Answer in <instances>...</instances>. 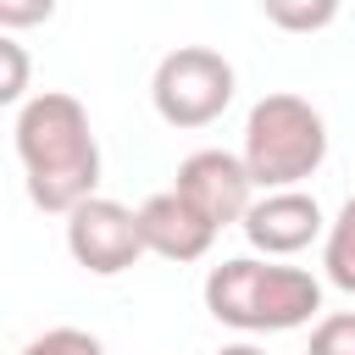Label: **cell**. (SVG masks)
Returning <instances> with one entry per match:
<instances>
[{
    "mask_svg": "<svg viewBox=\"0 0 355 355\" xmlns=\"http://www.w3.org/2000/svg\"><path fill=\"white\" fill-rule=\"evenodd\" d=\"M17 161L28 172V200L39 211L67 216L100 189V139L89 111L67 89H44L17 105Z\"/></svg>",
    "mask_w": 355,
    "mask_h": 355,
    "instance_id": "obj_1",
    "label": "cell"
},
{
    "mask_svg": "<svg viewBox=\"0 0 355 355\" xmlns=\"http://www.w3.org/2000/svg\"><path fill=\"white\" fill-rule=\"evenodd\" d=\"M205 311L222 327H239V333H288V327L316 322L322 283L305 266H277V261H261V255H233V261L211 266Z\"/></svg>",
    "mask_w": 355,
    "mask_h": 355,
    "instance_id": "obj_2",
    "label": "cell"
},
{
    "mask_svg": "<svg viewBox=\"0 0 355 355\" xmlns=\"http://www.w3.org/2000/svg\"><path fill=\"white\" fill-rule=\"evenodd\" d=\"M244 166L255 189H300L327 161V122L305 94H261L244 122Z\"/></svg>",
    "mask_w": 355,
    "mask_h": 355,
    "instance_id": "obj_3",
    "label": "cell"
},
{
    "mask_svg": "<svg viewBox=\"0 0 355 355\" xmlns=\"http://www.w3.org/2000/svg\"><path fill=\"white\" fill-rule=\"evenodd\" d=\"M233 61L222 50L205 44H178L172 55H161L155 78H150V100L155 116L166 128H211L227 105H233Z\"/></svg>",
    "mask_w": 355,
    "mask_h": 355,
    "instance_id": "obj_4",
    "label": "cell"
},
{
    "mask_svg": "<svg viewBox=\"0 0 355 355\" xmlns=\"http://www.w3.org/2000/svg\"><path fill=\"white\" fill-rule=\"evenodd\" d=\"M67 250L89 277H122L139 255H150L139 233V211L105 194H89L83 205L67 211Z\"/></svg>",
    "mask_w": 355,
    "mask_h": 355,
    "instance_id": "obj_5",
    "label": "cell"
},
{
    "mask_svg": "<svg viewBox=\"0 0 355 355\" xmlns=\"http://www.w3.org/2000/svg\"><path fill=\"white\" fill-rule=\"evenodd\" d=\"M172 189L183 200H194L216 227L244 222V211L255 205V178H250L244 155H233V150H194V155H183Z\"/></svg>",
    "mask_w": 355,
    "mask_h": 355,
    "instance_id": "obj_6",
    "label": "cell"
},
{
    "mask_svg": "<svg viewBox=\"0 0 355 355\" xmlns=\"http://www.w3.org/2000/svg\"><path fill=\"white\" fill-rule=\"evenodd\" d=\"M244 239L261 250V255H300L305 244H316L327 233L322 222V205L316 194L305 189H261V200L244 211Z\"/></svg>",
    "mask_w": 355,
    "mask_h": 355,
    "instance_id": "obj_7",
    "label": "cell"
},
{
    "mask_svg": "<svg viewBox=\"0 0 355 355\" xmlns=\"http://www.w3.org/2000/svg\"><path fill=\"white\" fill-rule=\"evenodd\" d=\"M139 233H144V250L150 255H161V261H200L211 244H216V222L194 205V200H183L178 189H161V194H150L144 205H139Z\"/></svg>",
    "mask_w": 355,
    "mask_h": 355,
    "instance_id": "obj_8",
    "label": "cell"
},
{
    "mask_svg": "<svg viewBox=\"0 0 355 355\" xmlns=\"http://www.w3.org/2000/svg\"><path fill=\"white\" fill-rule=\"evenodd\" d=\"M322 272H327L333 288L355 294V194L338 205V216L322 233Z\"/></svg>",
    "mask_w": 355,
    "mask_h": 355,
    "instance_id": "obj_9",
    "label": "cell"
},
{
    "mask_svg": "<svg viewBox=\"0 0 355 355\" xmlns=\"http://www.w3.org/2000/svg\"><path fill=\"white\" fill-rule=\"evenodd\" d=\"M266 22L283 33H322L333 28V17L344 11V0H261Z\"/></svg>",
    "mask_w": 355,
    "mask_h": 355,
    "instance_id": "obj_10",
    "label": "cell"
},
{
    "mask_svg": "<svg viewBox=\"0 0 355 355\" xmlns=\"http://www.w3.org/2000/svg\"><path fill=\"white\" fill-rule=\"evenodd\" d=\"M305 355H355V311L316 316V327H311V349H305Z\"/></svg>",
    "mask_w": 355,
    "mask_h": 355,
    "instance_id": "obj_11",
    "label": "cell"
},
{
    "mask_svg": "<svg viewBox=\"0 0 355 355\" xmlns=\"http://www.w3.org/2000/svg\"><path fill=\"white\" fill-rule=\"evenodd\" d=\"M22 355H105V344L94 333H83V327H50V333L28 338Z\"/></svg>",
    "mask_w": 355,
    "mask_h": 355,
    "instance_id": "obj_12",
    "label": "cell"
},
{
    "mask_svg": "<svg viewBox=\"0 0 355 355\" xmlns=\"http://www.w3.org/2000/svg\"><path fill=\"white\" fill-rule=\"evenodd\" d=\"M0 61H6V78H0V100L6 105H22L28 100V55H22V44L6 33L0 39Z\"/></svg>",
    "mask_w": 355,
    "mask_h": 355,
    "instance_id": "obj_13",
    "label": "cell"
},
{
    "mask_svg": "<svg viewBox=\"0 0 355 355\" xmlns=\"http://www.w3.org/2000/svg\"><path fill=\"white\" fill-rule=\"evenodd\" d=\"M55 17V0H0V28L6 33H22V28H39Z\"/></svg>",
    "mask_w": 355,
    "mask_h": 355,
    "instance_id": "obj_14",
    "label": "cell"
},
{
    "mask_svg": "<svg viewBox=\"0 0 355 355\" xmlns=\"http://www.w3.org/2000/svg\"><path fill=\"white\" fill-rule=\"evenodd\" d=\"M216 355H266V349H261V344H222Z\"/></svg>",
    "mask_w": 355,
    "mask_h": 355,
    "instance_id": "obj_15",
    "label": "cell"
}]
</instances>
